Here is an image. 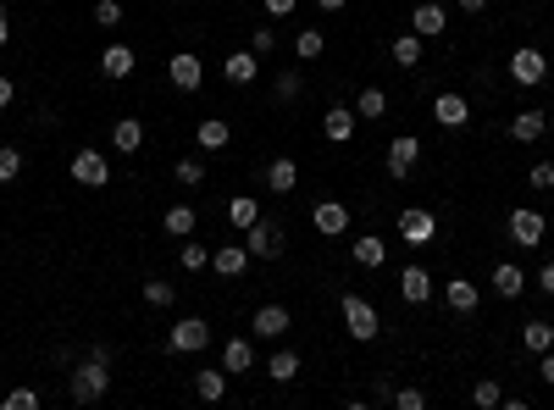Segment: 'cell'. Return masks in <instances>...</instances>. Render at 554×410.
Here are the masks:
<instances>
[{
  "instance_id": "obj_1",
  "label": "cell",
  "mask_w": 554,
  "mask_h": 410,
  "mask_svg": "<svg viewBox=\"0 0 554 410\" xmlns=\"http://www.w3.org/2000/svg\"><path fill=\"white\" fill-rule=\"evenodd\" d=\"M106 388H111V355H89V361H78V366H73V377H67L73 405H94V399H106Z\"/></svg>"
},
{
  "instance_id": "obj_2",
  "label": "cell",
  "mask_w": 554,
  "mask_h": 410,
  "mask_svg": "<svg viewBox=\"0 0 554 410\" xmlns=\"http://www.w3.org/2000/svg\"><path fill=\"white\" fill-rule=\"evenodd\" d=\"M505 233H510V244H521V249H538V244L549 239V222H543V211L515 205V211H510V222H505Z\"/></svg>"
},
{
  "instance_id": "obj_3",
  "label": "cell",
  "mask_w": 554,
  "mask_h": 410,
  "mask_svg": "<svg viewBox=\"0 0 554 410\" xmlns=\"http://www.w3.org/2000/svg\"><path fill=\"white\" fill-rule=\"evenodd\" d=\"M344 333H349V338H361V344H372V338L383 333L377 305H372V300H361V294H344Z\"/></svg>"
},
{
  "instance_id": "obj_4",
  "label": "cell",
  "mask_w": 554,
  "mask_h": 410,
  "mask_svg": "<svg viewBox=\"0 0 554 410\" xmlns=\"http://www.w3.org/2000/svg\"><path fill=\"white\" fill-rule=\"evenodd\" d=\"M400 239H405L410 249L433 244V239H438V216H433L427 205H405V211H400Z\"/></svg>"
},
{
  "instance_id": "obj_5",
  "label": "cell",
  "mask_w": 554,
  "mask_h": 410,
  "mask_svg": "<svg viewBox=\"0 0 554 410\" xmlns=\"http://www.w3.org/2000/svg\"><path fill=\"white\" fill-rule=\"evenodd\" d=\"M211 344V322L206 317H183V322H172V333H167V350L172 355H194V350H206Z\"/></svg>"
},
{
  "instance_id": "obj_6",
  "label": "cell",
  "mask_w": 554,
  "mask_h": 410,
  "mask_svg": "<svg viewBox=\"0 0 554 410\" xmlns=\"http://www.w3.org/2000/svg\"><path fill=\"white\" fill-rule=\"evenodd\" d=\"M244 249H250L255 261H277V256H283V228L260 216L255 228H244Z\"/></svg>"
},
{
  "instance_id": "obj_7",
  "label": "cell",
  "mask_w": 554,
  "mask_h": 410,
  "mask_svg": "<svg viewBox=\"0 0 554 410\" xmlns=\"http://www.w3.org/2000/svg\"><path fill=\"white\" fill-rule=\"evenodd\" d=\"M510 78H515V83H527V89H538V83L549 78V61H543V50H538V45H521V50L510 56Z\"/></svg>"
},
{
  "instance_id": "obj_8",
  "label": "cell",
  "mask_w": 554,
  "mask_h": 410,
  "mask_svg": "<svg viewBox=\"0 0 554 410\" xmlns=\"http://www.w3.org/2000/svg\"><path fill=\"white\" fill-rule=\"evenodd\" d=\"M167 78H172V89H183V94H194L206 83V61L194 56V50H178L172 61H167Z\"/></svg>"
},
{
  "instance_id": "obj_9",
  "label": "cell",
  "mask_w": 554,
  "mask_h": 410,
  "mask_svg": "<svg viewBox=\"0 0 554 410\" xmlns=\"http://www.w3.org/2000/svg\"><path fill=\"white\" fill-rule=\"evenodd\" d=\"M416 161H421V139L416 134H400V139H388V178H410L416 172Z\"/></svg>"
},
{
  "instance_id": "obj_10",
  "label": "cell",
  "mask_w": 554,
  "mask_h": 410,
  "mask_svg": "<svg viewBox=\"0 0 554 410\" xmlns=\"http://www.w3.org/2000/svg\"><path fill=\"white\" fill-rule=\"evenodd\" d=\"M73 178L84 188H106L111 183V161H106L101 150H73Z\"/></svg>"
},
{
  "instance_id": "obj_11",
  "label": "cell",
  "mask_w": 554,
  "mask_h": 410,
  "mask_svg": "<svg viewBox=\"0 0 554 410\" xmlns=\"http://www.w3.org/2000/svg\"><path fill=\"white\" fill-rule=\"evenodd\" d=\"M311 228H316L321 239L349 233V205H344V200H321V205H311Z\"/></svg>"
},
{
  "instance_id": "obj_12",
  "label": "cell",
  "mask_w": 554,
  "mask_h": 410,
  "mask_svg": "<svg viewBox=\"0 0 554 410\" xmlns=\"http://www.w3.org/2000/svg\"><path fill=\"white\" fill-rule=\"evenodd\" d=\"M449 28V12L438 6V0H421V6L410 12V34H421V39H438Z\"/></svg>"
},
{
  "instance_id": "obj_13",
  "label": "cell",
  "mask_w": 554,
  "mask_h": 410,
  "mask_svg": "<svg viewBox=\"0 0 554 410\" xmlns=\"http://www.w3.org/2000/svg\"><path fill=\"white\" fill-rule=\"evenodd\" d=\"M433 122H438V128H466V122H471V106H466V94H438V100H433Z\"/></svg>"
},
{
  "instance_id": "obj_14",
  "label": "cell",
  "mask_w": 554,
  "mask_h": 410,
  "mask_svg": "<svg viewBox=\"0 0 554 410\" xmlns=\"http://www.w3.org/2000/svg\"><path fill=\"white\" fill-rule=\"evenodd\" d=\"M288 327H295V317H288L283 305H260L255 317H250V333H255V338H283Z\"/></svg>"
},
{
  "instance_id": "obj_15",
  "label": "cell",
  "mask_w": 554,
  "mask_h": 410,
  "mask_svg": "<svg viewBox=\"0 0 554 410\" xmlns=\"http://www.w3.org/2000/svg\"><path fill=\"white\" fill-rule=\"evenodd\" d=\"M400 300L405 305H427L433 300V272L427 266H405L400 272Z\"/></svg>"
},
{
  "instance_id": "obj_16",
  "label": "cell",
  "mask_w": 554,
  "mask_h": 410,
  "mask_svg": "<svg viewBox=\"0 0 554 410\" xmlns=\"http://www.w3.org/2000/svg\"><path fill=\"white\" fill-rule=\"evenodd\" d=\"M355 122H361L355 106H328V111H321V134H328L333 144H349L355 139Z\"/></svg>"
},
{
  "instance_id": "obj_17",
  "label": "cell",
  "mask_w": 554,
  "mask_h": 410,
  "mask_svg": "<svg viewBox=\"0 0 554 410\" xmlns=\"http://www.w3.org/2000/svg\"><path fill=\"white\" fill-rule=\"evenodd\" d=\"M444 300H449L454 317H471V310L482 305V289H477V283H466V277H449V283H444Z\"/></svg>"
},
{
  "instance_id": "obj_18",
  "label": "cell",
  "mask_w": 554,
  "mask_h": 410,
  "mask_svg": "<svg viewBox=\"0 0 554 410\" xmlns=\"http://www.w3.org/2000/svg\"><path fill=\"white\" fill-rule=\"evenodd\" d=\"M139 67V56L134 50H128V45H106L101 50V78H111V83H122L128 73H134Z\"/></svg>"
},
{
  "instance_id": "obj_19",
  "label": "cell",
  "mask_w": 554,
  "mask_h": 410,
  "mask_svg": "<svg viewBox=\"0 0 554 410\" xmlns=\"http://www.w3.org/2000/svg\"><path fill=\"white\" fill-rule=\"evenodd\" d=\"M250 261H255V256H250L244 244H222V249H211V272H216V277H239Z\"/></svg>"
},
{
  "instance_id": "obj_20",
  "label": "cell",
  "mask_w": 554,
  "mask_h": 410,
  "mask_svg": "<svg viewBox=\"0 0 554 410\" xmlns=\"http://www.w3.org/2000/svg\"><path fill=\"white\" fill-rule=\"evenodd\" d=\"M222 78H227V83H255V78H260V56H255V50H233V56L222 61Z\"/></svg>"
},
{
  "instance_id": "obj_21",
  "label": "cell",
  "mask_w": 554,
  "mask_h": 410,
  "mask_svg": "<svg viewBox=\"0 0 554 410\" xmlns=\"http://www.w3.org/2000/svg\"><path fill=\"white\" fill-rule=\"evenodd\" d=\"M111 150H122V155H139V150H145V122H139V117H122L117 128H111Z\"/></svg>"
},
{
  "instance_id": "obj_22",
  "label": "cell",
  "mask_w": 554,
  "mask_h": 410,
  "mask_svg": "<svg viewBox=\"0 0 554 410\" xmlns=\"http://www.w3.org/2000/svg\"><path fill=\"white\" fill-rule=\"evenodd\" d=\"M521 289H527V272H521L515 261H499L494 266V294L499 300H521Z\"/></svg>"
},
{
  "instance_id": "obj_23",
  "label": "cell",
  "mask_w": 554,
  "mask_h": 410,
  "mask_svg": "<svg viewBox=\"0 0 554 410\" xmlns=\"http://www.w3.org/2000/svg\"><path fill=\"white\" fill-rule=\"evenodd\" d=\"M549 134V117L532 106V111H515V122H510V139H521V144H532V139H543Z\"/></svg>"
},
{
  "instance_id": "obj_24",
  "label": "cell",
  "mask_w": 554,
  "mask_h": 410,
  "mask_svg": "<svg viewBox=\"0 0 554 410\" xmlns=\"http://www.w3.org/2000/svg\"><path fill=\"white\" fill-rule=\"evenodd\" d=\"M250 366H255V344H250V338H227V344H222V371L239 377V371H250Z\"/></svg>"
},
{
  "instance_id": "obj_25",
  "label": "cell",
  "mask_w": 554,
  "mask_h": 410,
  "mask_svg": "<svg viewBox=\"0 0 554 410\" xmlns=\"http://www.w3.org/2000/svg\"><path fill=\"white\" fill-rule=\"evenodd\" d=\"M194 144H200V150H227V144H233V128H227L222 117H206L200 128H194Z\"/></svg>"
},
{
  "instance_id": "obj_26",
  "label": "cell",
  "mask_w": 554,
  "mask_h": 410,
  "mask_svg": "<svg viewBox=\"0 0 554 410\" xmlns=\"http://www.w3.org/2000/svg\"><path fill=\"white\" fill-rule=\"evenodd\" d=\"M349 256H355V266H366V272H377V266L388 261V244L366 233V239H355V244H349Z\"/></svg>"
},
{
  "instance_id": "obj_27",
  "label": "cell",
  "mask_w": 554,
  "mask_h": 410,
  "mask_svg": "<svg viewBox=\"0 0 554 410\" xmlns=\"http://www.w3.org/2000/svg\"><path fill=\"white\" fill-rule=\"evenodd\" d=\"M227 222H233V233L255 228V222H260V205H255V195H233V200H227Z\"/></svg>"
},
{
  "instance_id": "obj_28",
  "label": "cell",
  "mask_w": 554,
  "mask_h": 410,
  "mask_svg": "<svg viewBox=\"0 0 554 410\" xmlns=\"http://www.w3.org/2000/svg\"><path fill=\"white\" fill-rule=\"evenodd\" d=\"M222 394H227V371H194V399L216 405Z\"/></svg>"
},
{
  "instance_id": "obj_29",
  "label": "cell",
  "mask_w": 554,
  "mask_h": 410,
  "mask_svg": "<svg viewBox=\"0 0 554 410\" xmlns=\"http://www.w3.org/2000/svg\"><path fill=\"white\" fill-rule=\"evenodd\" d=\"M267 377H272V383H295V377H300V355L295 350H272Z\"/></svg>"
},
{
  "instance_id": "obj_30",
  "label": "cell",
  "mask_w": 554,
  "mask_h": 410,
  "mask_svg": "<svg viewBox=\"0 0 554 410\" xmlns=\"http://www.w3.org/2000/svg\"><path fill=\"white\" fill-rule=\"evenodd\" d=\"M267 183H272V195H288V188L300 183V167L288 161V155H277V161L267 167Z\"/></svg>"
},
{
  "instance_id": "obj_31",
  "label": "cell",
  "mask_w": 554,
  "mask_h": 410,
  "mask_svg": "<svg viewBox=\"0 0 554 410\" xmlns=\"http://www.w3.org/2000/svg\"><path fill=\"white\" fill-rule=\"evenodd\" d=\"M355 117H366V122L388 117V94H383L377 83H366V89H361V100H355Z\"/></svg>"
},
{
  "instance_id": "obj_32",
  "label": "cell",
  "mask_w": 554,
  "mask_h": 410,
  "mask_svg": "<svg viewBox=\"0 0 554 410\" xmlns=\"http://www.w3.org/2000/svg\"><path fill=\"white\" fill-rule=\"evenodd\" d=\"M178 266H183V272H206V266H211V249L189 233V239H183V249H178Z\"/></svg>"
},
{
  "instance_id": "obj_33",
  "label": "cell",
  "mask_w": 554,
  "mask_h": 410,
  "mask_svg": "<svg viewBox=\"0 0 554 410\" xmlns=\"http://www.w3.org/2000/svg\"><path fill=\"white\" fill-rule=\"evenodd\" d=\"M161 222H167V233H172V239H189L194 228H200V216H194V205H172L167 216H161Z\"/></svg>"
},
{
  "instance_id": "obj_34",
  "label": "cell",
  "mask_w": 554,
  "mask_h": 410,
  "mask_svg": "<svg viewBox=\"0 0 554 410\" xmlns=\"http://www.w3.org/2000/svg\"><path fill=\"white\" fill-rule=\"evenodd\" d=\"M521 344H527L532 355H543V350H554V327L538 317V322H527V327H521Z\"/></svg>"
},
{
  "instance_id": "obj_35",
  "label": "cell",
  "mask_w": 554,
  "mask_h": 410,
  "mask_svg": "<svg viewBox=\"0 0 554 410\" xmlns=\"http://www.w3.org/2000/svg\"><path fill=\"white\" fill-rule=\"evenodd\" d=\"M394 67H405V73L421 67V34H400L394 39Z\"/></svg>"
},
{
  "instance_id": "obj_36",
  "label": "cell",
  "mask_w": 554,
  "mask_h": 410,
  "mask_svg": "<svg viewBox=\"0 0 554 410\" xmlns=\"http://www.w3.org/2000/svg\"><path fill=\"white\" fill-rule=\"evenodd\" d=\"M172 178H178L183 188H200V183H206V161H200V155H183V161L172 167Z\"/></svg>"
},
{
  "instance_id": "obj_37",
  "label": "cell",
  "mask_w": 554,
  "mask_h": 410,
  "mask_svg": "<svg viewBox=\"0 0 554 410\" xmlns=\"http://www.w3.org/2000/svg\"><path fill=\"white\" fill-rule=\"evenodd\" d=\"M178 300V289H172V283H161V277H150L145 283V305H155V310H167Z\"/></svg>"
},
{
  "instance_id": "obj_38",
  "label": "cell",
  "mask_w": 554,
  "mask_h": 410,
  "mask_svg": "<svg viewBox=\"0 0 554 410\" xmlns=\"http://www.w3.org/2000/svg\"><path fill=\"white\" fill-rule=\"evenodd\" d=\"M471 405H477V410H494V405H505V394H499V383H494V377H482V383L471 388Z\"/></svg>"
},
{
  "instance_id": "obj_39",
  "label": "cell",
  "mask_w": 554,
  "mask_h": 410,
  "mask_svg": "<svg viewBox=\"0 0 554 410\" xmlns=\"http://www.w3.org/2000/svg\"><path fill=\"white\" fill-rule=\"evenodd\" d=\"M300 94H305V78H300V73H277V100H283V106H295Z\"/></svg>"
},
{
  "instance_id": "obj_40",
  "label": "cell",
  "mask_w": 554,
  "mask_h": 410,
  "mask_svg": "<svg viewBox=\"0 0 554 410\" xmlns=\"http://www.w3.org/2000/svg\"><path fill=\"white\" fill-rule=\"evenodd\" d=\"M295 56H300V61H316V56H321V28H305V34L295 39Z\"/></svg>"
},
{
  "instance_id": "obj_41",
  "label": "cell",
  "mask_w": 554,
  "mask_h": 410,
  "mask_svg": "<svg viewBox=\"0 0 554 410\" xmlns=\"http://www.w3.org/2000/svg\"><path fill=\"white\" fill-rule=\"evenodd\" d=\"M94 22H101V28H117V22H122V0H94Z\"/></svg>"
},
{
  "instance_id": "obj_42",
  "label": "cell",
  "mask_w": 554,
  "mask_h": 410,
  "mask_svg": "<svg viewBox=\"0 0 554 410\" xmlns=\"http://www.w3.org/2000/svg\"><path fill=\"white\" fill-rule=\"evenodd\" d=\"M0 405H6V410H40V394H34V388H12Z\"/></svg>"
},
{
  "instance_id": "obj_43",
  "label": "cell",
  "mask_w": 554,
  "mask_h": 410,
  "mask_svg": "<svg viewBox=\"0 0 554 410\" xmlns=\"http://www.w3.org/2000/svg\"><path fill=\"white\" fill-rule=\"evenodd\" d=\"M250 50H255V56H272V50H277V28H255V34H250Z\"/></svg>"
},
{
  "instance_id": "obj_44",
  "label": "cell",
  "mask_w": 554,
  "mask_h": 410,
  "mask_svg": "<svg viewBox=\"0 0 554 410\" xmlns=\"http://www.w3.org/2000/svg\"><path fill=\"white\" fill-rule=\"evenodd\" d=\"M22 172V150H0V183H12Z\"/></svg>"
},
{
  "instance_id": "obj_45",
  "label": "cell",
  "mask_w": 554,
  "mask_h": 410,
  "mask_svg": "<svg viewBox=\"0 0 554 410\" xmlns=\"http://www.w3.org/2000/svg\"><path fill=\"white\" fill-rule=\"evenodd\" d=\"M394 405L400 410H427V394L421 388H394Z\"/></svg>"
},
{
  "instance_id": "obj_46",
  "label": "cell",
  "mask_w": 554,
  "mask_h": 410,
  "mask_svg": "<svg viewBox=\"0 0 554 410\" xmlns=\"http://www.w3.org/2000/svg\"><path fill=\"white\" fill-rule=\"evenodd\" d=\"M527 183H532V188H554V161H532Z\"/></svg>"
},
{
  "instance_id": "obj_47",
  "label": "cell",
  "mask_w": 554,
  "mask_h": 410,
  "mask_svg": "<svg viewBox=\"0 0 554 410\" xmlns=\"http://www.w3.org/2000/svg\"><path fill=\"white\" fill-rule=\"evenodd\" d=\"M260 6H267V17H295L300 0H260Z\"/></svg>"
},
{
  "instance_id": "obj_48",
  "label": "cell",
  "mask_w": 554,
  "mask_h": 410,
  "mask_svg": "<svg viewBox=\"0 0 554 410\" xmlns=\"http://www.w3.org/2000/svg\"><path fill=\"white\" fill-rule=\"evenodd\" d=\"M6 45H12V12L0 6V50H6Z\"/></svg>"
},
{
  "instance_id": "obj_49",
  "label": "cell",
  "mask_w": 554,
  "mask_h": 410,
  "mask_svg": "<svg viewBox=\"0 0 554 410\" xmlns=\"http://www.w3.org/2000/svg\"><path fill=\"white\" fill-rule=\"evenodd\" d=\"M538 289H543V294H554V261H543V272H538Z\"/></svg>"
},
{
  "instance_id": "obj_50",
  "label": "cell",
  "mask_w": 554,
  "mask_h": 410,
  "mask_svg": "<svg viewBox=\"0 0 554 410\" xmlns=\"http://www.w3.org/2000/svg\"><path fill=\"white\" fill-rule=\"evenodd\" d=\"M538 371H543V383L554 388V350H543V366H538Z\"/></svg>"
},
{
  "instance_id": "obj_51",
  "label": "cell",
  "mask_w": 554,
  "mask_h": 410,
  "mask_svg": "<svg viewBox=\"0 0 554 410\" xmlns=\"http://www.w3.org/2000/svg\"><path fill=\"white\" fill-rule=\"evenodd\" d=\"M0 111H12V78H0Z\"/></svg>"
},
{
  "instance_id": "obj_52",
  "label": "cell",
  "mask_w": 554,
  "mask_h": 410,
  "mask_svg": "<svg viewBox=\"0 0 554 410\" xmlns=\"http://www.w3.org/2000/svg\"><path fill=\"white\" fill-rule=\"evenodd\" d=\"M461 12H466V17H477V12H488V0H461Z\"/></svg>"
},
{
  "instance_id": "obj_53",
  "label": "cell",
  "mask_w": 554,
  "mask_h": 410,
  "mask_svg": "<svg viewBox=\"0 0 554 410\" xmlns=\"http://www.w3.org/2000/svg\"><path fill=\"white\" fill-rule=\"evenodd\" d=\"M316 12H344V0H316Z\"/></svg>"
}]
</instances>
